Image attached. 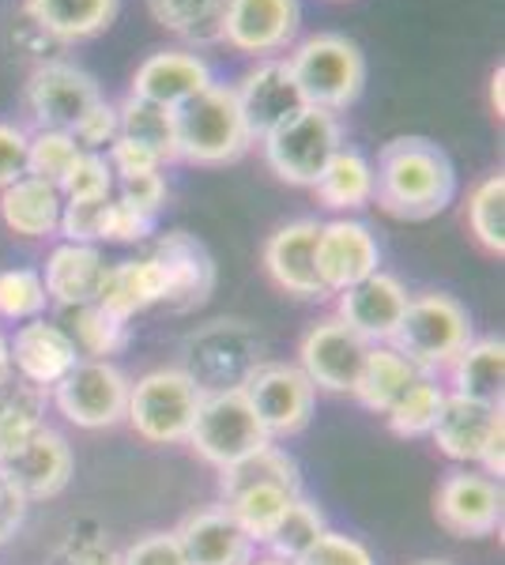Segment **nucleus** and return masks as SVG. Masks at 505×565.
Listing matches in <instances>:
<instances>
[{
	"label": "nucleus",
	"instance_id": "nucleus-1",
	"mask_svg": "<svg viewBox=\"0 0 505 565\" xmlns=\"http://www.w3.org/2000/svg\"><path fill=\"white\" fill-rule=\"evenodd\" d=\"M456 196L453 159L427 136H397L378 154L374 167V200L385 215L403 223L438 218Z\"/></svg>",
	"mask_w": 505,
	"mask_h": 565
},
{
	"label": "nucleus",
	"instance_id": "nucleus-2",
	"mask_svg": "<svg viewBox=\"0 0 505 565\" xmlns=\"http://www.w3.org/2000/svg\"><path fill=\"white\" fill-rule=\"evenodd\" d=\"M219 494H223L227 513L245 527L253 543H269L291 501L302 494L298 460L269 441L264 449L219 471Z\"/></svg>",
	"mask_w": 505,
	"mask_h": 565
},
{
	"label": "nucleus",
	"instance_id": "nucleus-3",
	"mask_svg": "<svg viewBox=\"0 0 505 565\" xmlns=\"http://www.w3.org/2000/svg\"><path fill=\"white\" fill-rule=\"evenodd\" d=\"M287 68L306 106L328 109V114L355 106L366 87V57L347 34L325 31L295 42L287 53Z\"/></svg>",
	"mask_w": 505,
	"mask_h": 565
},
{
	"label": "nucleus",
	"instance_id": "nucleus-4",
	"mask_svg": "<svg viewBox=\"0 0 505 565\" xmlns=\"http://www.w3.org/2000/svg\"><path fill=\"white\" fill-rule=\"evenodd\" d=\"M173 117H178V159L192 167H227L253 148L234 87L227 84L204 87L197 98L173 109Z\"/></svg>",
	"mask_w": 505,
	"mask_h": 565
},
{
	"label": "nucleus",
	"instance_id": "nucleus-5",
	"mask_svg": "<svg viewBox=\"0 0 505 565\" xmlns=\"http://www.w3.org/2000/svg\"><path fill=\"white\" fill-rule=\"evenodd\" d=\"M264 362V340L250 321H208L181 343V370L200 392L242 388Z\"/></svg>",
	"mask_w": 505,
	"mask_h": 565
},
{
	"label": "nucleus",
	"instance_id": "nucleus-6",
	"mask_svg": "<svg viewBox=\"0 0 505 565\" xmlns=\"http://www.w3.org/2000/svg\"><path fill=\"white\" fill-rule=\"evenodd\" d=\"M472 340V313L464 309V302H456L453 295H442V290H427V295H415L408 302V313H403L397 335L389 343L408 362H415L422 373H438Z\"/></svg>",
	"mask_w": 505,
	"mask_h": 565
},
{
	"label": "nucleus",
	"instance_id": "nucleus-7",
	"mask_svg": "<svg viewBox=\"0 0 505 565\" xmlns=\"http://www.w3.org/2000/svg\"><path fill=\"white\" fill-rule=\"evenodd\" d=\"M204 399L197 381L181 366L151 370L128 388V426L148 445H181L189 441L192 418Z\"/></svg>",
	"mask_w": 505,
	"mask_h": 565
},
{
	"label": "nucleus",
	"instance_id": "nucleus-8",
	"mask_svg": "<svg viewBox=\"0 0 505 565\" xmlns=\"http://www.w3.org/2000/svg\"><path fill=\"white\" fill-rule=\"evenodd\" d=\"M261 148L275 178L298 189H314L317 178L325 174V167L333 162V154L344 148V129H339L336 114L306 106L283 129L264 136Z\"/></svg>",
	"mask_w": 505,
	"mask_h": 565
},
{
	"label": "nucleus",
	"instance_id": "nucleus-9",
	"mask_svg": "<svg viewBox=\"0 0 505 565\" xmlns=\"http://www.w3.org/2000/svg\"><path fill=\"white\" fill-rule=\"evenodd\" d=\"M269 441L272 437L261 426V418H256L242 388L204 392L189 430V445L200 460L223 471L231 463L245 460L250 452L264 449Z\"/></svg>",
	"mask_w": 505,
	"mask_h": 565
},
{
	"label": "nucleus",
	"instance_id": "nucleus-10",
	"mask_svg": "<svg viewBox=\"0 0 505 565\" xmlns=\"http://www.w3.org/2000/svg\"><path fill=\"white\" fill-rule=\"evenodd\" d=\"M128 388L122 366L98 359H80L57 385L50 388V404L80 430H109L128 412Z\"/></svg>",
	"mask_w": 505,
	"mask_h": 565
},
{
	"label": "nucleus",
	"instance_id": "nucleus-11",
	"mask_svg": "<svg viewBox=\"0 0 505 565\" xmlns=\"http://www.w3.org/2000/svg\"><path fill=\"white\" fill-rule=\"evenodd\" d=\"M103 103L95 76L69 61H42L23 84V109L34 132H76V125Z\"/></svg>",
	"mask_w": 505,
	"mask_h": 565
},
{
	"label": "nucleus",
	"instance_id": "nucleus-12",
	"mask_svg": "<svg viewBox=\"0 0 505 565\" xmlns=\"http://www.w3.org/2000/svg\"><path fill=\"white\" fill-rule=\"evenodd\" d=\"M245 399L261 418V426L269 437H295L309 426L314 418V399L317 388L309 385V377L291 362H269L264 359L250 377H245Z\"/></svg>",
	"mask_w": 505,
	"mask_h": 565
},
{
	"label": "nucleus",
	"instance_id": "nucleus-13",
	"mask_svg": "<svg viewBox=\"0 0 505 565\" xmlns=\"http://www.w3.org/2000/svg\"><path fill=\"white\" fill-rule=\"evenodd\" d=\"M502 482L483 471H449L434 494V516L456 540H486L502 527Z\"/></svg>",
	"mask_w": 505,
	"mask_h": 565
},
{
	"label": "nucleus",
	"instance_id": "nucleus-14",
	"mask_svg": "<svg viewBox=\"0 0 505 565\" xmlns=\"http://www.w3.org/2000/svg\"><path fill=\"white\" fill-rule=\"evenodd\" d=\"M374 343H366L355 328H347L339 317H320L309 324V332L298 343V370L309 377L314 388L325 392H351L362 362Z\"/></svg>",
	"mask_w": 505,
	"mask_h": 565
},
{
	"label": "nucleus",
	"instance_id": "nucleus-15",
	"mask_svg": "<svg viewBox=\"0 0 505 565\" xmlns=\"http://www.w3.org/2000/svg\"><path fill=\"white\" fill-rule=\"evenodd\" d=\"M238 109L245 117V129H250L253 143H261L264 136H272L275 129L298 117L306 109V98L295 84L287 68V57H264L245 72L234 84Z\"/></svg>",
	"mask_w": 505,
	"mask_h": 565
},
{
	"label": "nucleus",
	"instance_id": "nucleus-16",
	"mask_svg": "<svg viewBox=\"0 0 505 565\" xmlns=\"http://www.w3.org/2000/svg\"><path fill=\"white\" fill-rule=\"evenodd\" d=\"M302 0H231L223 23V42L250 57H280L298 42Z\"/></svg>",
	"mask_w": 505,
	"mask_h": 565
},
{
	"label": "nucleus",
	"instance_id": "nucleus-17",
	"mask_svg": "<svg viewBox=\"0 0 505 565\" xmlns=\"http://www.w3.org/2000/svg\"><path fill=\"white\" fill-rule=\"evenodd\" d=\"M155 260L167 271V306L170 313H192L215 295V257L208 245L189 231H170L155 242Z\"/></svg>",
	"mask_w": 505,
	"mask_h": 565
},
{
	"label": "nucleus",
	"instance_id": "nucleus-18",
	"mask_svg": "<svg viewBox=\"0 0 505 565\" xmlns=\"http://www.w3.org/2000/svg\"><path fill=\"white\" fill-rule=\"evenodd\" d=\"M381 271V245L374 231L358 218H333L320 223L317 238V276L328 295L355 287L366 276Z\"/></svg>",
	"mask_w": 505,
	"mask_h": 565
},
{
	"label": "nucleus",
	"instance_id": "nucleus-19",
	"mask_svg": "<svg viewBox=\"0 0 505 565\" xmlns=\"http://www.w3.org/2000/svg\"><path fill=\"white\" fill-rule=\"evenodd\" d=\"M336 317L347 328H355L366 343H389L408 313V287L392 271H374L355 287L339 290Z\"/></svg>",
	"mask_w": 505,
	"mask_h": 565
},
{
	"label": "nucleus",
	"instance_id": "nucleus-20",
	"mask_svg": "<svg viewBox=\"0 0 505 565\" xmlns=\"http://www.w3.org/2000/svg\"><path fill=\"white\" fill-rule=\"evenodd\" d=\"M317 238L320 223L317 218H295V223L280 226L269 242H264V271L280 290L306 302L328 298L325 282L317 276Z\"/></svg>",
	"mask_w": 505,
	"mask_h": 565
},
{
	"label": "nucleus",
	"instance_id": "nucleus-21",
	"mask_svg": "<svg viewBox=\"0 0 505 565\" xmlns=\"http://www.w3.org/2000/svg\"><path fill=\"white\" fill-rule=\"evenodd\" d=\"M4 476L15 482V490L27 501H50L69 490L76 460H72V445L64 441L53 426H42L20 452H12L4 463Z\"/></svg>",
	"mask_w": 505,
	"mask_h": 565
},
{
	"label": "nucleus",
	"instance_id": "nucleus-22",
	"mask_svg": "<svg viewBox=\"0 0 505 565\" xmlns=\"http://www.w3.org/2000/svg\"><path fill=\"white\" fill-rule=\"evenodd\" d=\"M189 565H250L256 543L245 535V527L227 513V505H204L189 513L173 527Z\"/></svg>",
	"mask_w": 505,
	"mask_h": 565
},
{
	"label": "nucleus",
	"instance_id": "nucleus-23",
	"mask_svg": "<svg viewBox=\"0 0 505 565\" xmlns=\"http://www.w3.org/2000/svg\"><path fill=\"white\" fill-rule=\"evenodd\" d=\"M8 354H12V373L31 385L50 392L57 381L80 362V351L72 335L61 324H50L42 317L27 321L20 332L8 340Z\"/></svg>",
	"mask_w": 505,
	"mask_h": 565
},
{
	"label": "nucleus",
	"instance_id": "nucleus-24",
	"mask_svg": "<svg viewBox=\"0 0 505 565\" xmlns=\"http://www.w3.org/2000/svg\"><path fill=\"white\" fill-rule=\"evenodd\" d=\"M211 68L200 53H189V50H159L136 68L133 76V90L128 95L136 98H148V103H159V106H186L189 98H197L200 90L211 87Z\"/></svg>",
	"mask_w": 505,
	"mask_h": 565
},
{
	"label": "nucleus",
	"instance_id": "nucleus-25",
	"mask_svg": "<svg viewBox=\"0 0 505 565\" xmlns=\"http://www.w3.org/2000/svg\"><path fill=\"white\" fill-rule=\"evenodd\" d=\"M502 418H505L502 404H483V399H467V396H456V392H445L442 415H438L430 437H434L442 457L456 463H480L486 437H491V430Z\"/></svg>",
	"mask_w": 505,
	"mask_h": 565
},
{
	"label": "nucleus",
	"instance_id": "nucleus-26",
	"mask_svg": "<svg viewBox=\"0 0 505 565\" xmlns=\"http://www.w3.org/2000/svg\"><path fill=\"white\" fill-rule=\"evenodd\" d=\"M162 302H167V271H162V264L155 257L106 264L95 295V306H103L106 313L133 321L136 313Z\"/></svg>",
	"mask_w": 505,
	"mask_h": 565
},
{
	"label": "nucleus",
	"instance_id": "nucleus-27",
	"mask_svg": "<svg viewBox=\"0 0 505 565\" xmlns=\"http://www.w3.org/2000/svg\"><path fill=\"white\" fill-rule=\"evenodd\" d=\"M106 260L98 253V245H80V242H64L45 257V298L57 302L64 309L91 306L98 295V282H103Z\"/></svg>",
	"mask_w": 505,
	"mask_h": 565
},
{
	"label": "nucleus",
	"instance_id": "nucleus-28",
	"mask_svg": "<svg viewBox=\"0 0 505 565\" xmlns=\"http://www.w3.org/2000/svg\"><path fill=\"white\" fill-rule=\"evenodd\" d=\"M122 0H23V15L50 42H87L117 20Z\"/></svg>",
	"mask_w": 505,
	"mask_h": 565
},
{
	"label": "nucleus",
	"instance_id": "nucleus-29",
	"mask_svg": "<svg viewBox=\"0 0 505 565\" xmlns=\"http://www.w3.org/2000/svg\"><path fill=\"white\" fill-rule=\"evenodd\" d=\"M64 196L57 185H45L39 178H20L8 189H0V218L12 234L23 238H50L61 231Z\"/></svg>",
	"mask_w": 505,
	"mask_h": 565
},
{
	"label": "nucleus",
	"instance_id": "nucleus-30",
	"mask_svg": "<svg viewBox=\"0 0 505 565\" xmlns=\"http://www.w3.org/2000/svg\"><path fill=\"white\" fill-rule=\"evenodd\" d=\"M419 373L422 370L415 366V362L403 359L392 343H374L370 354H366V362H362V373H358L351 396L366 407V412L385 415L403 396V392L411 388V381H415Z\"/></svg>",
	"mask_w": 505,
	"mask_h": 565
},
{
	"label": "nucleus",
	"instance_id": "nucleus-31",
	"mask_svg": "<svg viewBox=\"0 0 505 565\" xmlns=\"http://www.w3.org/2000/svg\"><path fill=\"white\" fill-rule=\"evenodd\" d=\"M449 381L456 396L483 399V404H502V381H505V343L502 335H483L449 362Z\"/></svg>",
	"mask_w": 505,
	"mask_h": 565
},
{
	"label": "nucleus",
	"instance_id": "nucleus-32",
	"mask_svg": "<svg viewBox=\"0 0 505 565\" xmlns=\"http://www.w3.org/2000/svg\"><path fill=\"white\" fill-rule=\"evenodd\" d=\"M45 407H50V392L15 377V373L0 385V463L42 430Z\"/></svg>",
	"mask_w": 505,
	"mask_h": 565
},
{
	"label": "nucleus",
	"instance_id": "nucleus-33",
	"mask_svg": "<svg viewBox=\"0 0 505 565\" xmlns=\"http://www.w3.org/2000/svg\"><path fill=\"white\" fill-rule=\"evenodd\" d=\"M227 8L231 0H148L151 20L189 45L223 42Z\"/></svg>",
	"mask_w": 505,
	"mask_h": 565
},
{
	"label": "nucleus",
	"instance_id": "nucleus-34",
	"mask_svg": "<svg viewBox=\"0 0 505 565\" xmlns=\"http://www.w3.org/2000/svg\"><path fill=\"white\" fill-rule=\"evenodd\" d=\"M314 193L333 212H358L374 200V162L355 148H339L317 178Z\"/></svg>",
	"mask_w": 505,
	"mask_h": 565
},
{
	"label": "nucleus",
	"instance_id": "nucleus-35",
	"mask_svg": "<svg viewBox=\"0 0 505 565\" xmlns=\"http://www.w3.org/2000/svg\"><path fill=\"white\" fill-rule=\"evenodd\" d=\"M117 125H122L125 140L148 148L162 167L178 162V117H173L170 106L128 95L125 103L117 106Z\"/></svg>",
	"mask_w": 505,
	"mask_h": 565
},
{
	"label": "nucleus",
	"instance_id": "nucleus-36",
	"mask_svg": "<svg viewBox=\"0 0 505 565\" xmlns=\"http://www.w3.org/2000/svg\"><path fill=\"white\" fill-rule=\"evenodd\" d=\"M72 321L64 332L72 335V343H76L80 359H98V362H109L114 354H122L128 343H133V328L122 317L106 313L103 306H76L69 309Z\"/></svg>",
	"mask_w": 505,
	"mask_h": 565
},
{
	"label": "nucleus",
	"instance_id": "nucleus-37",
	"mask_svg": "<svg viewBox=\"0 0 505 565\" xmlns=\"http://www.w3.org/2000/svg\"><path fill=\"white\" fill-rule=\"evenodd\" d=\"M445 385H438L434 373H419L411 381V388L403 392L397 404L385 412L389 418V430L397 437H427L434 430L438 415H442V404H445Z\"/></svg>",
	"mask_w": 505,
	"mask_h": 565
},
{
	"label": "nucleus",
	"instance_id": "nucleus-38",
	"mask_svg": "<svg viewBox=\"0 0 505 565\" xmlns=\"http://www.w3.org/2000/svg\"><path fill=\"white\" fill-rule=\"evenodd\" d=\"M325 532H328L325 513H320V509L306 494H298L295 501H291L287 513H283V521L275 524V532L269 535V543H264V546L272 551V558L298 562L302 554H306Z\"/></svg>",
	"mask_w": 505,
	"mask_h": 565
},
{
	"label": "nucleus",
	"instance_id": "nucleus-39",
	"mask_svg": "<svg viewBox=\"0 0 505 565\" xmlns=\"http://www.w3.org/2000/svg\"><path fill=\"white\" fill-rule=\"evenodd\" d=\"M467 226L491 257L505 253V174H486L467 196Z\"/></svg>",
	"mask_w": 505,
	"mask_h": 565
},
{
	"label": "nucleus",
	"instance_id": "nucleus-40",
	"mask_svg": "<svg viewBox=\"0 0 505 565\" xmlns=\"http://www.w3.org/2000/svg\"><path fill=\"white\" fill-rule=\"evenodd\" d=\"M80 143L72 132H34L27 136V174L45 181V185H57L69 178L72 162L80 159Z\"/></svg>",
	"mask_w": 505,
	"mask_h": 565
},
{
	"label": "nucleus",
	"instance_id": "nucleus-41",
	"mask_svg": "<svg viewBox=\"0 0 505 565\" xmlns=\"http://www.w3.org/2000/svg\"><path fill=\"white\" fill-rule=\"evenodd\" d=\"M45 282L34 268L0 271V321H34L45 309Z\"/></svg>",
	"mask_w": 505,
	"mask_h": 565
},
{
	"label": "nucleus",
	"instance_id": "nucleus-42",
	"mask_svg": "<svg viewBox=\"0 0 505 565\" xmlns=\"http://www.w3.org/2000/svg\"><path fill=\"white\" fill-rule=\"evenodd\" d=\"M50 565H122V551L98 524H76L50 551Z\"/></svg>",
	"mask_w": 505,
	"mask_h": 565
},
{
	"label": "nucleus",
	"instance_id": "nucleus-43",
	"mask_svg": "<svg viewBox=\"0 0 505 565\" xmlns=\"http://www.w3.org/2000/svg\"><path fill=\"white\" fill-rule=\"evenodd\" d=\"M64 200H95V196H114V170H109L103 151H80V159L72 162L69 178L61 181Z\"/></svg>",
	"mask_w": 505,
	"mask_h": 565
},
{
	"label": "nucleus",
	"instance_id": "nucleus-44",
	"mask_svg": "<svg viewBox=\"0 0 505 565\" xmlns=\"http://www.w3.org/2000/svg\"><path fill=\"white\" fill-rule=\"evenodd\" d=\"M155 231V215L140 212L136 204L114 196L103 212V223H98V242H114V245H136L144 242Z\"/></svg>",
	"mask_w": 505,
	"mask_h": 565
},
{
	"label": "nucleus",
	"instance_id": "nucleus-45",
	"mask_svg": "<svg viewBox=\"0 0 505 565\" xmlns=\"http://www.w3.org/2000/svg\"><path fill=\"white\" fill-rule=\"evenodd\" d=\"M295 565H378V562H374L370 546L362 540H355V535L325 532Z\"/></svg>",
	"mask_w": 505,
	"mask_h": 565
},
{
	"label": "nucleus",
	"instance_id": "nucleus-46",
	"mask_svg": "<svg viewBox=\"0 0 505 565\" xmlns=\"http://www.w3.org/2000/svg\"><path fill=\"white\" fill-rule=\"evenodd\" d=\"M114 196H95V200H64L61 207V234L64 242L95 245L98 242V223Z\"/></svg>",
	"mask_w": 505,
	"mask_h": 565
},
{
	"label": "nucleus",
	"instance_id": "nucleus-47",
	"mask_svg": "<svg viewBox=\"0 0 505 565\" xmlns=\"http://www.w3.org/2000/svg\"><path fill=\"white\" fill-rule=\"evenodd\" d=\"M122 565H189L181 554V543L173 532H151L140 535L133 546L122 551Z\"/></svg>",
	"mask_w": 505,
	"mask_h": 565
},
{
	"label": "nucleus",
	"instance_id": "nucleus-48",
	"mask_svg": "<svg viewBox=\"0 0 505 565\" xmlns=\"http://www.w3.org/2000/svg\"><path fill=\"white\" fill-rule=\"evenodd\" d=\"M167 178H162V170H151V174H136V178H117L114 181V196L128 200V204H136L140 212L148 215H159L162 204H167Z\"/></svg>",
	"mask_w": 505,
	"mask_h": 565
},
{
	"label": "nucleus",
	"instance_id": "nucleus-49",
	"mask_svg": "<svg viewBox=\"0 0 505 565\" xmlns=\"http://www.w3.org/2000/svg\"><path fill=\"white\" fill-rule=\"evenodd\" d=\"M76 143L84 151H103V148H109V143L117 140V136H122V125H117V106L114 103H98L95 109H91V114L84 117V121L76 125Z\"/></svg>",
	"mask_w": 505,
	"mask_h": 565
},
{
	"label": "nucleus",
	"instance_id": "nucleus-50",
	"mask_svg": "<svg viewBox=\"0 0 505 565\" xmlns=\"http://www.w3.org/2000/svg\"><path fill=\"white\" fill-rule=\"evenodd\" d=\"M106 162H109V170H114V181L117 178H136V174H151V170H162V162L155 159L148 148L125 140V136H117V140L106 148Z\"/></svg>",
	"mask_w": 505,
	"mask_h": 565
},
{
	"label": "nucleus",
	"instance_id": "nucleus-51",
	"mask_svg": "<svg viewBox=\"0 0 505 565\" xmlns=\"http://www.w3.org/2000/svg\"><path fill=\"white\" fill-rule=\"evenodd\" d=\"M27 178V132L12 121H0V189Z\"/></svg>",
	"mask_w": 505,
	"mask_h": 565
},
{
	"label": "nucleus",
	"instance_id": "nucleus-52",
	"mask_svg": "<svg viewBox=\"0 0 505 565\" xmlns=\"http://www.w3.org/2000/svg\"><path fill=\"white\" fill-rule=\"evenodd\" d=\"M27 505H31V501L15 490V482L4 476V468H0V546H4L23 527Z\"/></svg>",
	"mask_w": 505,
	"mask_h": 565
},
{
	"label": "nucleus",
	"instance_id": "nucleus-53",
	"mask_svg": "<svg viewBox=\"0 0 505 565\" xmlns=\"http://www.w3.org/2000/svg\"><path fill=\"white\" fill-rule=\"evenodd\" d=\"M502 84H505V72L502 65L494 68V76H491V106H494V114L502 117Z\"/></svg>",
	"mask_w": 505,
	"mask_h": 565
},
{
	"label": "nucleus",
	"instance_id": "nucleus-54",
	"mask_svg": "<svg viewBox=\"0 0 505 565\" xmlns=\"http://www.w3.org/2000/svg\"><path fill=\"white\" fill-rule=\"evenodd\" d=\"M12 377V354H8V335L0 332V385Z\"/></svg>",
	"mask_w": 505,
	"mask_h": 565
},
{
	"label": "nucleus",
	"instance_id": "nucleus-55",
	"mask_svg": "<svg viewBox=\"0 0 505 565\" xmlns=\"http://www.w3.org/2000/svg\"><path fill=\"white\" fill-rule=\"evenodd\" d=\"M250 565H295V562H283V558H272L269 554V558H253Z\"/></svg>",
	"mask_w": 505,
	"mask_h": 565
},
{
	"label": "nucleus",
	"instance_id": "nucleus-56",
	"mask_svg": "<svg viewBox=\"0 0 505 565\" xmlns=\"http://www.w3.org/2000/svg\"><path fill=\"white\" fill-rule=\"evenodd\" d=\"M415 565H453V562H434V558H430V562H415Z\"/></svg>",
	"mask_w": 505,
	"mask_h": 565
}]
</instances>
